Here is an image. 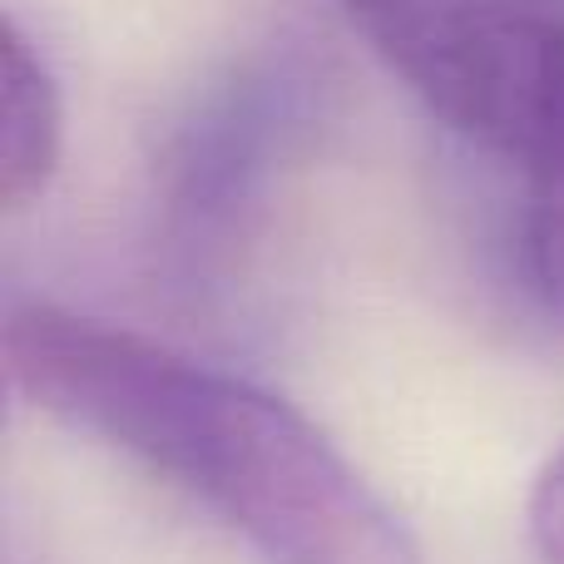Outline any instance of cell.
<instances>
[{
    "instance_id": "6da1fadb",
    "label": "cell",
    "mask_w": 564,
    "mask_h": 564,
    "mask_svg": "<svg viewBox=\"0 0 564 564\" xmlns=\"http://www.w3.org/2000/svg\"><path fill=\"white\" fill-rule=\"evenodd\" d=\"M6 377L59 426L184 490L263 564H426L361 470L248 377L40 297L6 312Z\"/></svg>"
},
{
    "instance_id": "7a4b0ae2",
    "label": "cell",
    "mask_w": 564,
    "mask_h": 564,
    "mask_svg": "<svg viewBox=\"0 0 564 564\" xmlns=\"http://www.w3.org/2000/svg\"><path fill=\"white\" fill-rule=\"evenodd\" d=\"M377 59L466 144L520 169L564 99V0H337Z\"/></svg>"
},
{
    "instance_id": "3957f363",
    "label": "cell",
    "mask_w": 564,
    "mask_h": 564,
    "mask_svg": "<svg viewBox=\"0 0 564 564\" xmlns=\"http://www.w3.org/2000/svg\"><path fill=\"white\" fill-rule=\"evenodd\" d=\"M0 79H6V95H0V198H6V214H25L45 198L59 154H65V105H59L55 69L15 15H6Z\"/></svg>"
},
{
    "instance_id": "277c9868",
    "label": "cell",
    "mask_w": 564,
    "mask_h": 564,
    "mask_svg": "<svg viewBox=\"0 0 564 564\" xmlns=\"http://www.w3.org/2000/svg\"><path fill=\"white\" fill-rule=\"evenodd\" d=\"M525 288L555 327H564V99L555 124L525 164V218H520Z\"/></svg>"
},
{
    "instance_id": "5b68a950",
    "label": "cell",
    "mask_w": 564,
    "mask_h": 564,
    "mask_svg": "<svg viewBox=\"0 0 564 564\" xmlns=\"http://www.w3.org/2000/svg\"><path fill=\"white\" fill-rule=\"evenodd\" d=\"M525 530H530V545H535L540 560L564 564V446H560V456L540 470L535 490H530Z\"/></svg>"
}]
</instances>
